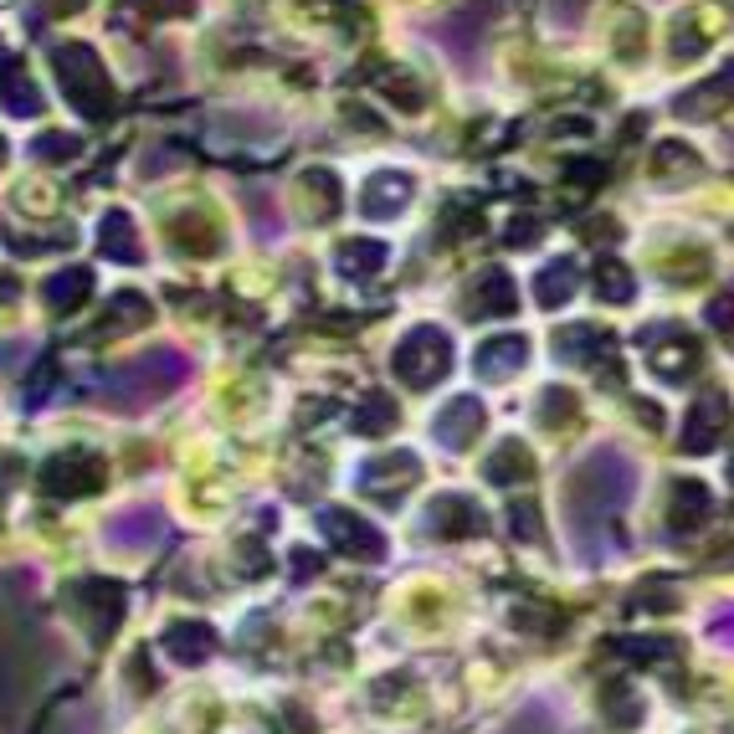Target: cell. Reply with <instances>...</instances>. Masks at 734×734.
<instances>
[{
  "mask_svg": "<svg viewBox=\"0 0 734 734\" xmlns=\"http://www.w3.org/2000/svg\"><path fill=\"white\" fill-rule=\"evenodd\" d=\"M632 494V463L616 452H596L570 473V494L565 509L570 519H606L612 509H622Z\"/></svg>",
  "mask_w": 734,
  "mask_h": 734,
  "instance_id": "1",
  "label": "cell"
},
{
  "mask_svg": "<svg viewBox=\"0 0 734 734\" xmlns=\"http://www.w3.org/2000/svg\"><path fill=\"white\" fill-rule=\"evenodd\" d=\"M643 345L652 349V375H662V380H689L699 365H704V349H699V339L683 330H673V324H658V330H643Z\"/></svg>",
  "mask_w": 734,
  "mask_h": 734,
  "instance_id": "2",
  "label": "cell"
},
{
  "mask_svg": "<svg viewBox=\"0 0 734 734\" xmlns=\"http://www.w3.org/2000/svg\"><path fill=\"white\" fill-rule=\"evenodd\" d=\"M447 360H452V349H447V339L436 330H421V334H411L401 349H396V370H401V380H411V386H436L442 380V370H447Z\"/></svg>",
  "mask_w": 734,
  "mask_h": 734,
  "instance_id": "3",
  "label": "cell"
},
{
  "mask_svg": "<svg viewBox=\"0 0 734 734\" xmlns=\"http://www.w3.org/2000/svg\"><path fill=\"white\" fill-rule=\"evenodd\" d=\"M724 432H730V401L714 390V396H704V401H693L689 421H683V452L704 457V452L720 447Z\"/></svg>",
  "mask_w": 734,
  "mask_h": 734,
  "instance_id": "4",
  "label": "cell"
},
{
  "mask_svg": "<svg viewBox=\"0 0 734 734\" xmlns=\"http://www.w3.org/2000/svg\"><path fill=\"white\" fill-rule=\"evenodd\" d=\"M709 514H714V494H709L704 483L678 478L673 494H668V529L673 535H693V529L709 525Z\"/></svg>",
  "mask_w": 734,
  "mask_h": 734,
  "instance_id": "5",
  "label": "cell"
},
{
  "mask_svg": "<svg viewBox=\"0 0 734 734\" xmlns=\"http://www.w3.org/2000/svg\"><path fill=\"white\" fill-rule=\"evenodd\" d=\"M324 525H330V540L339 544V550L360 554V560H375V554L386 550V544H380V535H375V529H365L360 519H355V514H345V509H334Z\"/></svg>",
  "mask_w": 734,
  "mask_h": 734,
  "instance_id": "6",
  "label": "cell"
},
{
  "mask_svg": "<svg viewBox=\"0 0 734 734\" xmlns=\"http://www.w3.org/2000/svg\"><path fill=\"white\" fill-rule=\"evenodd\" d=\"M417 473H421L417 457H380V463L365 473V483H370L380 498H396L401 488H411V483H417Z\"/></svg>",
  "mask_w": 734,
  "mask_h": 734,
  "instance_id": "7",
  "label": "cell"
},
{
  "mask_svg": "<svg viewBox=\"0 0 734 734\" xmlns=\"http://www.w3.org/2000/svg\"><path fill=\"white\" fill-rule=\"evenodd\" d=\"M432 529L436 535H473L483 529V514L467 498H436L432 504Z\"/></svg>",
  "mask_w": 734,
  "mask_h": 734,
  "instance_id": "8",
  "label": "cell"
},
{
  "mask_svg": "<svg viewBox=\"0 0 734 734\" xmlns=\"http://www.w3.org/2000/svg\"><path fill=\"white\" fill-rule=\"evenodd\" d=\"M483 427V411H478V401H457L447 411V417L436 421V436H442V442H452V447H463L467 436L478 432Z\"/></svg>",
  "mask_w": 734,
  "mask_h": 734,
  "instance_id": "9",
  "label": "cell"
},
{
  "mask_svg": "<svg viewBox=\"0 0 734 734\" xmlns=\"http://www.w3.org/2000/svg\"><path fill=\"white\" fill-rule=\"evenodd\" d=\"M616 652L627 662H668L678 652V637H616Z\"/></svg>",
  "mask_w": 734,
  "mask_h": 734,
  "instance_id": "10",
  "label": "cell"
},
{
  "mask_svg": "<svg viewBox=\"0 0 734 734\" xmlns=\"http://www.w3.org/2000/svg\"><path fill=\"white\" fill-rule=\"evenodd\" d=\"M529 473H535V457H529L519 442H504L498 457L488 463V478H494V483H525Z\"/></svg>",
  "mask_w": 734,
  "mask_h": 734,
  "instance_id": "11",
  "label": "cell"
},
{
  "mask_svg": "<svg viewBox=\"0 0 734 734\" xmlns=\"http://www.w3.org/2000/svg\"><path fill=\"white\" fill-rule=\"evenodd\" d=\"M601 704H606V720L622 724V730H632V724L643 720V699H637V689H627V683H606Z\"/></svg>",
  "mask_w": 734,
  "mask_h": 734,
  "instance_id": "12",
  "label": "cell"
},
{
  "mask_svg": "<svg viewBox=\"0 0 734 734\" xmlns=\"http://www.w3.org/2000/svg\"><path fill=\"white\" fill-rule=\"evenodd\" d=\"M575 283H581L575 262H550L540 278V303H565L570 293H575Z\"/></svg>",
  "mask_w": 734,
  "mask_h": 734,
  "instance_id": "13",
  "label": "cell"
},
{
  "mask_svg": "<svg viewBox=\"0 0 734 734\" xmlns=\"http://www.w3.org/2000/svg\"><path fill=\"white\" fill-rule=\"evenodd\" d=\"M483 375H514V365L525 360V339H498V345H483Z\"/></svg>",
  "mask_w": 734,
  "mask_h": 734,
  "instance_id": "14",
  "label": "cell"
},
{
  "mask_svg": "<svg viewBox=\"0 0 734 734\" xmlns=\"http://www.w3.org/2000/svg\"><path fill=\"white\" fill-rule=\"evenodd\" d=\"M673 606H678L673 581H647V585H637V596H632V612H673Z\"/></svg>",
  "mask_w": 734,
  "mask_h": 734,
  "instance_id": "15",
  "label": "cell"
},
{
  "mask_svg": "<svg viewBox=\"0 0 734 734\" xmlns=\"http://www.w3.org/2000/svg\"><path fill=\"white\" fill-rule=\"evenodd\" d=\"M596 293H601L606 303H627V299H632V272L622 268V262H601Z\"/></svg>",
  "mask_w": 734,
  "mask_h": 734,
  "instance_id": "16",
  "label": "cell"
},
{
  "mask_svg": "<svg viewBox=\"0 0 734 734\" xmlns=\"http://www.w3.org/2000/svg\"><path fill=\"white\" fill-rule=\"evenodd\" d=\"M504 734H554V714L550 709H525V714H514Z\"/></svg>",
  "mask_w": 734,
  "mask_h": 734,
  "instance_id": "17",
  "label": "cell"
},
{
  "mask_svg": "<svg viewBox=\"0 0 734 734\" xmlns=\"http://www.w3.org/2000/svg\"><path fill=\"white\" fill-rule=\"evenodd\" d=\"M509 519H514V535H519V540H535V535H540V509L525 504V498L509 509Z\"/></svg>",
  "mask_w": 734,
  "mask_h": 734,
  "instance_id": "18",
  "label": "cell"
},
{
  "mask_svg": "<svg viewBox=\"0 0 734 734\" xmlns=\"http://www.w3.org/2000/svg\"><path fill=\"white\" fill-rule=\"evenodd\" d=\"M390 421H396V411H390L386 396H375L370 411H360V432H386Z\"/></svg>",
  "mask_w": 734,
  "mask_h": 734,
  "instance_id": "19",
  "label": "cell"
},
{
  "mask_svg": "<svg viewBox=\"0 0 734 734\" xmlns=\"http://www.w3.org/2000/svg\"><path fill=\"white\" fill-rule=\"evenodd\" d=\"M709 324H714L720 334H730V339H734V293H720V299L709 303Z\"/></svg>",
  "mask_w": 734,
  "mask_h": 734,
  "instance_id": "20",
  "label": "cell"
},
{
  "mask_svg": "<svg viewBox=\"0 0 734 734\" xmlns=\"http://www.w3.org/2000/svg\"><path fill=\"white\" fill-rule=\"evenodd\" d=\"M709 637L714 643H734V606H720V616L709 622Z\"/></svg>",
  "mask_w": 734,
  "mask_h": 734,
  "instance_id": "21",
  "label": "cell"
},
{
  "mask_svg": "<svg viewBox=\"0 0 734 734\" xmlns=\"http://www.w3.org/2000/svg\"><path fill=\"white\" fill-rule=\"evenodd\" d=\"M709 565H714V570H730V565H734V544H724L720 554H709Z\"/></svg>",
  "mask_w": 734,
  "mask_h": 734,
  "instance_id": "22",
  "label": "cell"
},
{
  "mask_svg": "<svg viewBox=\"0 0 734 734\" xmlns=\"http://www.w3.org/2000/svg\"><path fill=\"white\" fill-rule=\"evenodd\" d=\"M730 478H734V457H730Z\"/></svg>",
  "mask_w": 734,
  "mask_h": 734,
  "instance_id": "23",
  "label": "cell"
}]
</instances>
